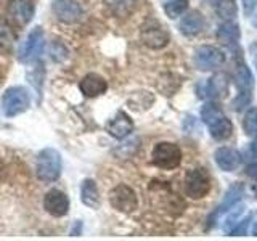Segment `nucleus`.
<instances>
[{"label":"nucleus","instance_id":"nucleus-1","mask_svg":"<svg viewBox=\"0 0 257 241\" xmlns=\"http://www.w3.org/2000/svg\"><path fill=\"white\" fill-rule=\"evenodd\" d=\"M61 169H63L61 155L55 148H44L37 155L36 175L40 182L44 183L56 182L61 175Z\"/></svg>","mask_w":257,"mask_h":241},{"label":"nucleus","instance_id":"nucleus-2","mask_svg":"<svg viewBox=\"0 0 257 241\" xmlns=\"http://www.w3.org/2000/svg\"><path fill=\"white\" fill-rule=\"evenodd\" d=\"M2 111L7 117H15L24 112L31 104V95L26 87L13 85L7 88L5 93L2 95Z\"/></svg>","mask_w":257,"mask_h":241},{"label":"nucleus","instance_id":"nucleus-3","mask_svg":"<svg viewBox=\"0 0 257 241\" xmlns=\"http://www.w3.org/2000/svg\"><path fill=\"white\" fill-rule=\"evenodd\" d=\"M151 161L163 171H172L182 163V150L172 142H159L151 151Z\"/></svg>","mask_w":257,"mask_h":241},{"label":"nucleus","instance_id":"nucleus-4","mask_svg":"<svg viewBox=\"0 0 257 241\" xmlns=\"http://www.w3.org/2000/svg\"><path fill=\"white\" fill-rule=\"evenodd\" d=\"M235 84L238 88V95L235 100V108L239 111L241 108H244L249 104L252 98V85L254 79L249 68L246 66V63L238 56L236 64H235Z\"/></svg>","mask_w":257,"mask_h":241},{"label":"nucleus","instance_id":"nucleus-5","mask_svg":"<svg viewBox=\"0 0 257 241\" xmlns=\"http://www.w3.org/2000/svg\"><path fill=\"white\" fill-rule=\"evenodd\" d=\"M211 191V177L203 167L190 169L185 175V193L191 199H201Z\"/></svg>","mask_w":257,"mask_h":241},{"label":"nucleus","instance_id":"nucleus-6","mask_svg":"<svg viewBox=\"0 0 257 241\" xmlns=\"http://www.w3.org/2000/svg\"><path fill=\"white\" fill-rule=\"evenodd\" d=\"M109 204L117 212L132 214L139 207V198H137L134 188H131L125 183H119L109 191Z\"/></svg>","mask_w":257,"mask_h":241},{"label":"nucleus","instance_id":"nucleus-7","mask_svg":"<svg viewBox=\"0 0 257 241\" xmlns=\"http://www.w3.org/2000/svg\"><path fill=\"white\" fill-rule=\"evenodd\" d=\"M198 96L204 100H220L228 95L230 82L225 74H215L198 84Z\"/></svg>","mask_w":257,"mask_h":241},{"label":"nucleus","instance_id":"nucleus-8","mask_svg":"<svg viewBox=\"0 0 257 241\" xmlns=\"http://www.w3.org/2000/svg\"><path fill=\"white\" fill-rule=\"evenodd\" d=\"M195 66L199 71H212L225 63V55L222 50L212 45H201L195 50V56H193Z\"/></svg>","mask_w":257,"mask_h":241},{"label":"nucleus","instance_id":"nucleus-9","mask_svg":"<svg viewBox=\"0 0 257 241\" xmlns=\"http://www.w3.org/2000/svg\"><path fill=\"white\" fill-rule=\"evenodd\" d=\"M44 44H45V37H44L42 28L32 29L20 47V55H18L20 61H23V63L34 61L37 56L42 53Z\"/></svg>","mask_w":257,"mask_h":241},{"label":"nucleus","instance_id":"nucleus-10","mask_svg":"<svg viewBox=\"0 0 257 241\" xmlns=\"http://www.w3.org/2000/svg\"><path fill=\"white\" fill-rule=\"evenodd\" d=\"M140 39L143 45L151 48V50H161L169 44L167 31L156 23H150L147 26H143L140 31Z\"/></svg>","mask_w":257,"mask_h":241},{"label":"nucleus","instance_id":"nucleus-11","mask_svg":"<svg viewBox=\"0 0 257 241\" xmlns=\"http://www.w3.org/2000/svg\"><path fill=\"white\" fill-rule=\"evenodd\" d=\"M36 8L31 0H10L7 8V15L10 21L16 26H26L32 20Z\"/></svg>","mask_w":257,"mask_h":241},{"label":"nucleus","instance_id":"nucleus-12","mask_svg":"<svg viewBox=\"0 0 257 241\" xmlns=\"http://www.w3.org/2000/svg\"><path fill=\"white\" fill-rule=\"evenodd\" d=\"M52 12L56 20L66 24L77 23L82 16V8L76 0H53Z\"/></svg>","mask_w":257,"mask_h":241},{"label":"nucleus","instance_id":"nucleus-13","mask_svg":"<svg viewBox=\"0 0 257 241\" xmlns=\"http://www.w3.org/2000/svg\"><path fill=\"white\" fill-rule=\"evenodd\" d=\"M244 195V188L241 183H235L231 185V187L227 190V193H225V196L222 199V203L215 207V211L211 214V217H209V227H212V225H215V222L219 220V217L223 215L225 212H228L230 209L239 203L241 196Z\"/></svg>","mask_w":257,"mask_h":241},{"label":"nucleus","instance_id":"nucleus-14","mask_svg":"<svg viewBox=\"0 0 257 241\" xmlns=\"http://www.w3.org/2000/svg\"><path fill=\"white\" fill-rule=\"evenodd\" d=\"M44 209L53 217H64L69 211V198L61 190H50L44 196Z\"/></svg>","mask_w":257,"mask_h":241},{"label":"nucleus","instance_id":"nucleus-15","mask_svg":"<svg viewBox=\"0 0 257 241\" xmlns=\"http://www.w3.org/2000/svg\"><path fill=\"white\" fill-rule=\"evenodd\" d=\"M134 120L132 117L127 114L124 111H117L116 116L112 117L108 126H106V131L111 137H114L117 140H124L127 139L128 135L134 132Z\"/></svg>","mask_w":257,"mask_h":241},{"label":"nucleus","instance_id":"nucleus-16","mask_svg":"<svg viewBox=\"0 0 257 241\" xmlns=\"http://www.w3.org/2000/svg\"><path fill=\"white\" fill-rule=\"evenodd\" d=\"M79 88L87 98H95V96H100L108 90V82L96 72H88L79 82Z\"/></svg>","mask_w":257,"mask_h":241},{"label":"nucleus","instance_id":"nucleus-17","mask_svg":"<svg viewBox=\"0 0 257 241\" xmlns=\"http://www.w3.org/2000/svg\"><path fill=\"white\" fill-rule=\"evenodd\" d=\"M204 16L201 15L198 10H191V12H185L182 15V20L179 23V29L183 36L191 37V36H196L199 34L201 31L204 29Z\"/></svg>","mask_w":257,"mask_h":241},{"label":"nucleus","instance_id":"nucleus-18","mask_svg":"<svg viewBox=\"0 0 257 241\" xmlns=\"http://www.w3.org/2000/svg\"><path fill=\"white\" fill-rule=\"evenodd\" d=\"M214 159H215V164L219 166L223 172L236 171L241 164V155L235 148H228V147H222L219 150H215Z\"/></svg>","mask_w":257,"mask_h":241},{"label":"nucleus","instance_id":"nucleus-19","mask_svg":"<svg viewBox=\"0 0 257 241\" xmlns=\"http://www.w3.org/2000/svg\"><path fill=\"white\" fill-rule=\"evenodd\" d=\"M239 36H241L239 34V28H238V24L233 20L223 21L219 26V29H217V39H219L223 45H227L230 48L238 45Z\"/></svg>","mask_w":257,"mask_h":241},{"label":"nucleus","instance_id":"nucleus-20","mask_svg":"<svg viewBox=\"0 0 257 241\" xmlns=\"http://www.w3.org/2000/svg\"><path fill=\"white\" fill-rule=\"evenodd\" d=\"M80 201L90 209H96L100 206V191L95 180L85 179L82 182V185H80Z\"/></svg>","mask_w":257,"mask_h":241},{"label":"nucleus","instance_id":"nucleus-21","mask_svg":"<svg viewBox=\"0 0 257 241\" xmlns=\"http://www.w3.org/2000/svg\"><path fill=\"white\" fill-rule=\"evenodd\" d=\"M223 117H227L223 114V111L217 106L215 103H204V106L201 108V119H203V123L207 126V127H212L215 126L217 123H220Z\"/></svg>","mask_w":257,"mask_h":241},{"label":"nucleus","instance_id":"nucleus-22","mask_svg":"<svg viewBox=\"0 0 257 241\" xmlns=\"http://www.w3.org/2000/svg\"><path fill=\"white\" fill-rule=\"evenodd\" d=\"M214 10L223 21L235 20L236 16V2L235 0H211Z\"/></svg>","mask_w":257,"mask_h":241},{"label":"nucleus","instance_id":"nucleus-23","mask_svg":"<svg viewBox=\"0 0 257 241\" xmlns=\"http://www.w3.org/2000/svg\"><path fill=\"white\" fill-rule=\"evenodd\" d=\"M209 134L212 135V139L217 142H222V140H227L231 137L233 134V124L228 117H223L219 124H215L212 127H209Z\"/></svg>","mask_w":257,"mask_h":241},{"label":"nucleus","instance_id":"nucleus-24","mask_svg":"<svg viewBox=\"0 0 257 241\" xmlns=\"http://www.w3.org/2000/svg\"><path fill=\"white\" fill-rule=\"evenodd\" d=\"M185 12H188V0H171L164 4V13L171 20L180 18Z\"/></svg>","mask_w":257,"mask_h":241},{"label":"nucleus","instance_id":"nucleus-25","mask_svg":"<svg viewBox=\"0 0 257 241\" xmlns=\"http://www.w3.org/2000/svg\"><path fill=\"white\" fill-rule=\"evenodd\" d=\"M243 129L246 135H257V108H249L243 119Z\"/></svg>","mask_w":257,"mask_h":241},{"label":"nucleus","instance_id":"nucleus-26","mask_svg":"<svg viewBox=\"0 0 257 241\" xmlns=\"http://www.w3.org/2000/svg\"><path fill=\"white\" fill-rule=\"evenodd\" d=\"M15 42V32L7 23H0V48L4 50H10Z\"/></svg>","mask_w":257,"mask_h":241},{"label":"nucleus","instance_id":"nucleus-27","mask_svg":"<svg viewBox=\"0 0 257 241\" xmlns=\"http://www.w3.org/2000/svg\"><path fill=\"white\" fill-rule=\"evenodd\" d=\"M112 4H114V12L119 16H127L128 13L134 12L137 0H114Z\"/></svg>","mask_w":257,"mask_h":241},{"label":"nucleus","instance_id":"nucleus-28","mask_svg":"<svg viewBox=\"0 0 257 241\" xmlns=\"http://www.w3.org/2000/svg\"><path fill=\"white\" fill-rule=\"evenodd\" d=\"M50 55H52V60H53V61H63L64 58H66L68 50L64 48L63 44H60V42H53L52 47H50Z\"/></svg>","mask_w":257,"mask_h":241},{"label":"nucleus","instance_id":"nucleus-29","mask_svg":"<svg viewBox=\"0 0 257 241\" xmlns=\"http://www.w3.org/2000/svg\"><path fill=\"white\" fill-rule=\"evenodd\" d=\"M251 217H252V214H247L244 219H241L235 227H233V230L228 233V235H233V236H239V235H244L246 233V230H247V225H249V222H251Z\"/></svg>","mask_w":257,"mask_h":241},{"label":"nucleus","instance_id":"nucleus-30","mask_svg":"<svg viewBox=\"0 0 257 241\" xmlns=\"http://www.w3.org/2000/svg\"><path fill=\"white\" fill-rule=\"evenodd\" d=\"M257 8V0H243V12L246 16H251Z\"/></svg>","mask_w":257,"mask_h":241},{"label":"nucleus","instance_id":"nucleus-31","mask_svg":"<svg viewBox=\"0 0 257 241\" xmlns=\"http://www.w3.org/2000/svg\"><path fill=\"white\" fill-rule=\"evenodd\" d=\"M251 151H252L254 158H257V135H255V139H254V142L251 145Z\"/></svg>","mask_w":257,"mask_h":241},{"label":"nucleus","instance_id":"nucleus-32","mask_svg":"<svg viewBox=\"0 0 257 241\" xmlns=\"http://www.w3.org/2000/svg\"><path fill=\"white\" fill-rule=\"evenodd\" d=\"M252 233H254V235L257 236V222L254 223V228H252Z\"/></svg>","mask_w":257,"mask_h":241},{"label":"nucleus","instance_id":"nucleus-33","mask_svg":"<svg viewBox=\"0 0 257 241\" xmlns=\"http://www.w3.org/2000/svg\"><path fill=\"white\" fill-rule=\"evenodd\" d=\"M254 64H255V69H257V55L254 56Z\"/></svg>","mask_w":257,"mask_h":241},{"label":"nucleus","instance_id":"nucleus-34","mask_svg":"<svg viewBox=\"0 0 257 241\" xmlns=\"http://www.w3.org/2000/svg\"><path fill=\"white\" fill-rule=\"evenodd\" d=\"M255 195H257V187H255Z\"/></svg>","mask_w":257,"mask_h":241}]
</instances>
